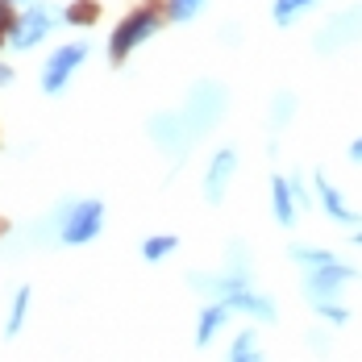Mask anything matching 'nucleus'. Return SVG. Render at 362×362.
<instances>
[{
	"mask_svg": "<svg viewBox=\"0 0 362 362\" xmlns=\"http://www.w3.org/2000/svg\"><path fill=\"white\" fill-rule=\"evenodd\" d=\"M163 21H167V8H158V4H142V8H134V13L112 30L109 59H112V63H125L142 42H150V37L163 30Z\"/></svg>",
	"mask_w": 362,
	"mask_h": 362,
	"instance_id": "nucleus-1",
	"label": "nucleus"
},
{
	"mask_svg": "<svg viewBox=\"0 0 362 362\" xmlns=\"http://www.w3.org/2000/svg\"><path fill=\"white\" fill-rule=\"evenodd\" d=\"M358 279V271L341 258H333L325 267H304V296L308 304H325V300H341V291Z\"/></svg>",
	"mask_w": 362,
	"mask_h": 362,
	"instance_id": "nucleus-2",
	"label": "nucleus"
},
{
	"mask_svg": "<svg viewBox=\"0 0 362 362\" xmlns=\"http://www.w3.org/2000/svg\"><path fill=\"white\" fill-rule=\"evenodd\" d=\"M100 229H105V204L100 200H75L59 221V238L67 246H88Z\"/></svg>",
	"mask_w": 362,
	"mask_h": 362,
	"instance_id": "nucleus-3",
	"label": "nucleus"
},
{
	"mask_svg": "<svg viewBox=\"0 0 362 362\" xmlns=\"http://www.w3.org/2000/svg\"><path fill=\"white\" fill-rule=\"evenodd\" d=\"M83 59H88V46H83V42H67V46H59V50L46 59V67H42V92L59 96V92L71 83V75L83 67Z\"/></svg>",
	"mask_w": 362,
	"mask_h": 362,
	"instance_id": "nucleus-4",
	"label": "nucleus"
},
{
	"mask_svg": "<svg viewBox=\"0 0 362 362\" xmlns=\"http://www.w3.org/2000/svg\"><path fill=\"white\" fill-rule=\"evenodd\" d=\"M54 21H59L54 8H46V4H30V8L13 21V30H8V46H17V50H34L37 42L54 30Z\"/></svg>",
	"mask_w": 362,
	"mask_h": 362,
	"instance_id": "nucleus-5",
	"label": "nucleus"
},
{
	"mask_svg": "<svg viewBox=\"0 0 362 362\" xmlns=\"http://www.w3.org/2000/svg\"><path fill=\"white\" fill-rule=\"evenodd\" d=\"M221 112H225V92H221L217 83H204V88L192 92V105L183 112V125H187V134L196 138V134H204L209 125H217Z\"/></svg>",
	"mask_w": 362,
	"mask_h": 362,
	"instance_id": "nucleus-6",
	"label": "nucleus"
},
{
	"mask_svg": "<svg viewBox=\"0 0 362 362\" xmlns=\"http://www.w3.org/2000/svg\"><path fill=\"white\" fill-rule=\"evenodd\" d=\"M233 171H238V150H217L213 154V163H209V171H204V200L209 204H221L225 200V187L233 180Z\"/></svg>",
	"mask_w": 362,
	"mask_h": 362,
	"instance_id": "nucleus-7",
	"label": "nucleus"
},
{
	"mask_svg": "<svg viewBox=\"0 0 362 362\" xmlns=\"http://www.w3.org/2000/svg\"><path fill=\"white\" fill-rule=\"evenodd\" d=\"M362 37V8H350V13H341V17H333L321 37H317V50H333V46H346V42H354Z\"/></svg>",
	"mask_w": 362,
	"mask_h": 362,
	"instance_id": "nucleus-8",
	"label": "nucleus"
},
{
	"mask_svg": "<svg viewBox=\"0 0 362 362\" xmlns=\"http://www.w3.org/2000/svg\"><path fill=\"white\" fill-rule=\"evenodd\" d=\"M229 313H242V317H250V321H275L279 317V308H275V300H267V296H258V291H233L229 300H221Z\"/></svg>",
	"mask_w": 362,
	"mask_h": 362,
	"instance_id": "nucleus-9",
	"label": "nucleus"
},
{
	"mask_svg": "<svg viewBox=\"0 0 362 362\" xmlns=\"http://www.w3.org/2000/svg\"><path fill=\"white\" fill-rule=\"evenodd\" d=\"M317 200H321V209H325L329 221H337V225H358V213L346 204V196H341L325 175H317Z\"/></svg>",
	"mask_w": 362,
	"mask_h": 362,
	"instance_id": "nucleus-10",
	"label": "nucleus"
},
{
	"mask_svg": "<svg viewBox=\"0 0 362 362\" xmlns=\"http://www.w3.org/2000/svg\"><path fill=\"white\" fill-rule=\"evenodd\" d=\"M229 317H233V313H229L221 300H209V304L200 308V317H196V346H213L217 333L229 325Z\"/></svg>",
	"mask_w": 362,
	"mask_h": 362,
	"instance_id": "nucleus-11",
	"label": "nucleus"
},
{
	"mask_svg": "<svg viewBox=\"0 0 362 362\" xmlns=\"http://www.w3.org/2000/svg\"><path fill=\"white\" fill-rule=\"evenodd\" d=\"M271 213H275V221H279L284 229H291L296 217H300V204H296L291 183L284 180V175H279V180H271Z\"/></svg>",
	"mask_w": 362,
	"mask_h": 362,
	"instance_id": "nucleus-12",
	"label": "nucleus"
},
{
	"mask_svg": "<svg viewBox=\"0 0 362 362\" xmlns=\"http://www.w3.org/2000/svg\"><path fill=\"white\" fill-rule=\"evenodd\" d=\"M225 362H267V358H262V350H258V333H254V329H242V333L233 337L229 358H225Z\"/></svg>",
	"mask_w": 362,
	"mask_h": 362,
	"instance_id": "nucleus-13",
	"label": "nucleus"
},
{
	"mask_svg": "<svg viewBox=\"0 0 362 362\" xmlns=\"http://www.w3.org/2000/svg\"><path fill=\"white\" fill-rule=\"evenodd\" d=\"M30 288H17V296H13V304H8V321H4V337H17L21 333V325H25V317H30Z\"/></svg>",
	"mask_w": 362,
	"mask_h": 362,
	"instance_id": "nucleus-14",
	"label": "nucleus"
},
{
	"mask_svg": "<svg viewBox=\"0 0 362 362\" xmlns=\"http://www.w3.org/2000/svg\"><path fill=\"white\" fill-rule=\"evenodd\" d=\"M175 250H180V238H175V233H154V238H146L142 242V258L146 262H163V258H171Z\"/></svg>",
	"mask_w": 362,
	"mask_h": 362,
	"instance_id": "nucleus-15",
	"label": "nucleus"
},
{
	"mask_svg": "<svg viewBox=\"0 0 362 362\" xmlns=\"http://www.w3.org/2000/svg\"><path fill=\"white\" fill-rule=\"evenodd\" d=\"M317 0H271V17H275V25H291L300 13H308Z\"/></svg>",
	"mask_w": 362,
	"mask_h": 362,
	"instance_id": "nucleus-16",
	"label": "nucleus"
},
{
	"mask_svg": "<svg viewBox=\"0 0 362 362\" xmlns=\"http://www.w3.org/2000/svg\"><path fill=\"white\" fill-rule=\"evenodd\" d=\"M63 21H71V25H92V21H96V0H75L71 8L63 13Z\"/></svg>",
	"mask_w": 362,
	"mask_h": 362,
	"instance_id": "nucleus-17",
	"label": "nucleus"
},
{
	"mask_svg": "<svg viewBox=\"0 0 362 362\" xmlns=\"http://www.w3.org/2000/svg\"><path fill=\"white\" fill-rule=\"evenodd\" d=\"M313 308H317V317H321V321H329V325H346V321H350V308H346V304H337V300L313 304Z\"/></svg>",
	"mask_w": 362,
	"mask_h": 362,
	"instance_id": "nucleus-18",
	"label": "nucleus"
},
{
	"mask_svg": "<svg viewBox=\"0 0 362 362\" xmlns=\"http://www.w3.org/2000/svg\"><path fill=\"white\" fill-rule=\"evenodd\" d=\"M204 8V0H167V17L171 21H192Z\"/></svg>",
	"mask_w": 362,
	"mask_h": 362,
	"instance_id": "nucleus-19",
	"label": "nucleus"
},
{
	"mask_svg": "<svg viewBox=\"0 0 362 362\" xmlns=\"http://www.w3.org/2000/svg\"><path fill=\"white\" fill-rule=\"evenodd\" d=\"M291 196H296V204H300V209H313V192H308V183L300 180V175H291Z\"/></svg>",
	"mask_w": 362,
	"mask_h": 362,
	"instance_id": "nucleus-20",
	"label": "nucleus"
},
{
	"mask_svg": "<svg viewBox=\"0 0 362 362\" xmlns=\"http://www.w3.org/2000/svg\"><path fill=\"white\" fill-rule=\"evenodd\" d=\"M13 21H17V17H13V0H0V46L8 42V30H13Z\"/></svg>",
	"mask_w": 362,
	"mask_h": 362,
	"instance_id": "nucleus-21",
	"label": "nucleus"
},
{
	"mask_svg": "<svg viewBox=\"0 0 362 362\" xmlns=\"http://www.w3.org/2000/svg\"><path fill=\"white\" fill-rule=\"evenodd\" d=\"M291 109H296V105H291V96H288V92H284V96L275 100V121L284 125V121H288V117H291Z\"/></svg>",
	"mask_w": 362,
	"mask_h": 362,
	"instance_id": "nucleus-22",
	"label": "nucleus"
},
{
	"mask_svg": "<svg viewBox=\"0 0 362 362\" xmlns=\"http://www.w3.org/2000/svg\"><path fill=\"white\" fill-rule=\"evenodd\" d=\"M8 83H13V67H8V63H0V88H8Z\"/></svg>",
	"mask_w": 362,
	"mask_h": 362,
	"instance_id": "nucleus-23",
	"label": "nucleus"
},
{
	"mask_svg": "<svg viewBox=\"0 0 362 362\" xmlns=\"http://www.w3.org/2000/svg\"><path fill=\"white\" fill-rule=\"evenodd\" d=\"M350 163H358V167H362V138L350 146Z\"/></svg>",
	"mask_w": 362,
	"mask_h": 362,
	"instance_id": "nucleus-24",
	"label": "nucleus"
},
{
	"mask_svg": "<svg viewBox=\"0 0 362 362\" xmlns=\"http://www.w3.org/2000/svg\"><path fill=\"white\" fill-rule=\"evenodd\" d=\"M350 242H354V246H362V229H354V233H350Z\"/></svg>",
	"mask_w": 362,
	"mask_h": 362,
	"instance_id": "nucleus-25",
	"label": "nucleus"
}]
</instances>
